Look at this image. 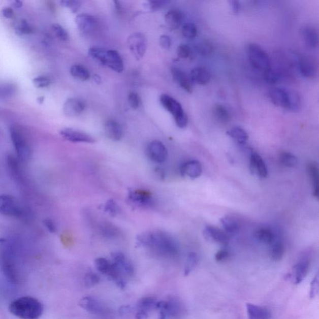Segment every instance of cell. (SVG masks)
Listing matches in <instances>:
<instances>
[{
    "mask_svg": "<svg viewBox=\"0 0 319 319\" xmlns=\"http://www.w3.org/2000/svg\"><path fill=\"white\" fill-rule=\"evenodd\" d=\"M140 246L152 247L160 254L173 258L178 254V248L173 239L164 232H145L137 238Z\"/></svg>",
    "mask_w": 319,
    "mask_h": 319,
    "instance_id": "6da1fadb",
    "label": "cell"
},
{
    "mask_svg": "<svg viewBox=\"0 0 319 319\" xmlns=\"http://www.w3.org/2000/svg\"><path fill=\"white\" fill-rule=\"evenodd\" d=\"M9 310L20 319H38L43 315L44 307L39 300L31 296H23L11 302Z\"/></svg>",
    "mask_w": 319,
    "mask_h": 319,
    "instance_id": "7a4b0ae2",
    "label": "cell"
},
{
    "mask_svg": "<svg viewBox=\"0 0 319 319\" xmlns=\"http://www.w3.org/2000/svg\"><path fill=\"white\" fill-rule=\"evenodd\" d=\"M88 53L92 59L106 66L115 72L118 73L123 72L124 65L122 57L117 51L112 49L93 47L89 49Z\"/></svg>",
    "mask_w": 319,
    "mask_h": 319,
    "instance_id": "3957f363",
    "label": "cell"
},
{
    "mask_svg": "<svg viewBox=\"0 0 319 319\" xmlns=\"http://www.w3.org/2000/svg\"><path fill=\"white\" fill-rule=\"evenodd\" d=\"M0 269L7 279L15 284L20 279V272L15 254L10 247H0Z\"/></svg>",
    "mask_w": 319,
    "mask_h": 319,
    "instance_id": "277c9868",
    "label": "cell"
},
{
    "mask_svg": "<svg viewBox=\"0 0 319 319\" xmlns=\"http://www.w3.org/2000/svg\"><path fill=\"white\" fill-rule=\"evenodd\" d=\"M10 134L19 161H27L31 156V148L26 135L16 126H11Z\"/></svg>",
    "mask_w": 319,
    "mask_h": 319,
    "instance_id": "5b68a950",
    "label": "cell"
},
{
    "mask_svg": "<svg viewBox=\"0 0 319 319\" xmlns=\"http://www.w3.org/2000/svg\"><path fill=\"white\" fill-rule=\"evenodd\" d=\"M247 55L250 64L255 70L263 73L271 68L268 53L257 44H249L247 48Z\"/></svg>",
    "mask_w": 319,
    "mask_h": 319,
    "instance_id": "8992f818",
    "label": "cell"
},
{
    "mask_svg": "<svg viewBox=\"0 0 319 319\" xmlns=\"http://www.w3.org/2000/svg\"><path fill=\"white\" fill-rule=\"evenodd\" d=\"M160 101L162 106L174 117L176 124L178 127H186L188 124V117L181 104L174 98L167 94H162L160 98Z\"/></svg>",
    "mask_w": 319,
    "mask_h": 319,
    "instance_id": "52a82bcc",
    "label": "cell"
},
{
    "mask_svg": "<svg viewBox=\"0 0 319 319\" xmlns=\"http://www.w3.org/2000/svg\"><path fill=\"white\" fill-rule=\"evenodd\" d=\"M95 266L101 273L105 275L109 279L114 280L121 290L125 288V280L114 263L106 258H99L95 260Z\"/></svg>",
    "mask_w": 319,
    "mask_h": 319,
    "instance_id": "ba28073f",
    "label": "cell"
},
{
    "mask_svg": "<svg viewBox=\"0 0 319 319\" xmlns=\"http://www.w3.org/2000/svg\"><path fill=\"white\" fill-rule=\"evenodd\" d=\"M0 214L18 218H24L26 214L15 198L8 195H0Z\"/></svg>",
    "mask_w": 319,
    "mask_h": 319,
    "instance_id": "9c48e42d",
    "label": "cell"
},
{
    "mask_svg": "<svg viewBox=\"0 0 319 319\" xmlns=\"http://www.w3.org/2000/svg\"><path fill=\"white\" fill-rule=\"evenodd\" d=\"M126 202L133 207L145 209L152 208L155 203L152 194L141 189H129Z\"/></svg>",
    "mask_w": 319,
    "mask_h": 319,
    "instance_id": "30bf717a",
    "label": "cell"
},
{
    "mask_svg": "<svg viewBox=\"0 0 319 319\" xmlns=\"http://www.w3.org/2000/svg\"><path fill=\"white\" fill-rule=\"evenodd\" d=\"M156 309L160 310L158 319L179 317L183 312L182 305L178 299L170 298L167 301H160L156 305Z\"/></svg>",
    "mask_w": 319,
    "mask_h": 319,
    "instance_id": "8fae6325",
    "label": "cell"
},
{
    "mask_svg": "<svg viewBox=\"0 0 319 319\" xmlns=\"http://www.w3.org/2000/svg\"><path fill=\"white\" fill-rule=\"evenodd\" d=\"M127 44L129 49L137 60L144 57L147 50V40L144 35L136 33L129 37Z\"/></svg>",
    "mask_w": 319,
    "mask_h": 319,
    "instance_id": "7c38bea8",
    "label": "cell"
},
{
    "mask_svg": "<svg viewBox=\"0 0 319 319\" xmlns=\"http://www.w3.org/2000/svg\"><path fill=\"white\" fill-rule=\"evenodd\" d=\"M147 153L148 158L157 164L163 163L168 156L166 147L159 140H153L148 145Z\"/></svg>",
    "mask_w": 319,
    "mask_h": 319,
    "instance_id": "4fadbf2b",
    "label": "cell"
},
{
    "mask_svg": "<svg viewBox=\"0 0 319 319\" xmlns=\"http://www.w3.org/2000/svg\"><path fill=\"white\" fill-rule=\"evenodd\" d=\"M268 95L274 105L290 110V90L273 87L269 90Z\"/></svg>",
    "mask_w": 319,
    "mask_h": 319,
    "instance_id": "5bb4252c",
    "label": "cell"
},
{
    "mask_svg": "<svg viewBox=\"0 0 319 319\" xmlns=\"http://www.w3.org/2000/svg\"><path fill=\"white\" fill-rule=\"evenodd\" d=\"M60 136L63 139L69 142L73 143H87V144H93L95 140L89 134L83 132L76 130L71 128L62 129L59 133Z\"/></svg>",
    "mask_w": 319,
    "mask_h": 319,
    "instance_id": "9a60e30c",
    "label": "cell"
},
{
    "mask_svg": "<svg viewBox=\"0 0 319 319\" xmlns=\"http://www.w3.org/2000/svg\"><path fill=\"white\" fill-rule=\"evenodd\" d=\"M298 65L300 73L305 78L312 79L317 75V66L311 57L306 56L300 57Z\"/></svg>",
    "mask_w": 319,
    "mask_h": 319,
    "instance_id": "2e32d148",
    "label": "cell"
},
{
    "mask_svg": "<svg viewBox=\"0 0 319 319\" xmlns=\"http://www.w3.org/2000/svg\"><path fill=\"white\" fill-rule=\"evenodd\" d=\"M249 170L252 174H257L261 178H266L268 174L265 161L254 151H252L250 156Z\"/></svg>",
    "mask_w": 319,
    "mask_h": 319,
    "instance_id": "e0dca14e",
    "label": "cell"
},
{
    "mask_svg": "<svg viewBox=\"0 0 319 319\" xmlns=\"http://www.w3.org/2000/svg\"><path fill=\"white\" fill-rule=\"evenodd\" d=\"M112 263L119 269L121 274L126 276H132L134 273L133 265L127 259L123 253L115 252L111 254Z\"/></svg>",
    "mask_w": 319,
    "mask_h": 319,
    "instance_id": "ac0fdd59",
    "label": "cell"
},
{
    "mask_svg": "<svg viewBox=\"0 0 319 319\" xmlns=\"http://www.w3.org/2000/svg\"><path fill=\"white\" fill-rule=\"evenodd\" d=\"M76 23L82 34H89L96 29L98 21L93 16L87 14H81L76 16Z\"/></svg>",
    "mask_w": 319,
    "mask_h": 319,
    "instance_id": "d6986e66",
    "label": "cell"
},
{
    "mask_svg": "<svg viewBox=\"0 0 319 319\" xmlns=\"http://www.w3.org/2000/svg\"><path fill=\"white\" fill-rule=\"evenodd\" d=\"M86 107L83 101L78 98H70L65 102L63 112L68 117H74L83 112Z\"/></svg>",
    "mask_w": 319,
    "mask_h": 319,
    "instance_id": "ffe728a7",
    "label": "cell"
},
{
    "mask_svg": "<svg viewBox=\"0 0 319 319\" xmlns=\"http://www.w3.org/2000/svg\"><path fill=\"white\" fill-rule=\"evenodd\" d=\"M181 175L187 176L192 179H196L202 173V166L198 161H189L185 162L181 167Z\"/></svg>",
    "mask_w": 319,
    "mask_h": 319,
    "instance_id": "44dd1931",
    "label": "cell"
},
{
    "mask_svg": "<svg viewBox=\"0 0 319 319\" xmlns=\"http://www.w3.org/2000/svg\"><path fill=\"white\" fill-rule=\"evenodd\" d=\"M301 35L304 43L310 48L315 49L318 45L317 30L312 26H305L301 29Z\"/></svg>",
    "mask_w": 319,
    "mask_h": 319,
    "instance_id": "7402d4cb",
    "label": "cell"
},
{
    "mask_svg": "<svg viewBox=\"0 0 319 319\" xmlns=\"http://www.w3.org/2000/svg\"><path fill=\"white\" fill-rule=\"evenodd\" d=\"M172 74L173 79L181 89L186 92L192 93L193 91L192 82L189 77L186 75L185 72L179 68H173L172 69Z\"/></svg>",
    "mask_w": 319,
    "mask_h": 319,
    "instance_id": "603a6c76",
    "label": "cell"
},
{
    "mask_svg": "<svg viewBox=\"0 0 319 319\" xmlns=\"http://www.w3.org/2000/svg\"><path fill=\"white\" fill-rule=\"evenodd\" d=\"M206 238L216 242V243L227 245L229 242V235L224 231L211 226L206 227L204 230Z\"/></svg>",
    "mask_w": 319,
    "mask_h": 319,
    "instance_id": "cb8c5ba5",
    "label": "cell"
},
{
    "mask_svg": "<svg viewBox=\"0 0 319 319\" xmlns=\"http://www.w3.org/2000/svg\"><path fill=\"white\" fill-rule=\"evenodd\" d=\"M310 262L307 259H302L294 267L292 276L294 284H299L302 282L309 270Z\"/></svg>",
    "mask_w": 319,
    "mask_h": 319,
    "instance_id": "d4e9b609",
    "label": "cell"
},
{
    "mask_svg": "<svg viewBox=\"0 0 319 319\" xmlns=\"http://www.w3.org/2000/svg\"><path fill=\"white\" fill-rule=\"evenodd\" d=\"M80 307L90 313L100 314L104 312V308L97 299L92 296H86L80 300Z\"/></svg>",
    "mask_w": 319,
    "mask_h": 319,
    "instance_id": "484cf974",
    "label": "cell"
},
{
    "mask_svg": "<svg viewBox=\"0 0 319 319\" xmlns=\"http://www.w3.org/2000/svg\"><path fill=\"white\" fill-rule=\"evenodd\" d=\"M211 74L206 69L202 67L195 68L192 70L189 76L192 83L206 85L210 82Z\"/></svg>",
    "mask_w": 319,
    "mask_h": 319,
    "instance_id": "4316f807",
    "label": "cell"
},
{
    "mask_svg": "<svg viewBox=\"0 0 319 319\" xmlns=\"http://www.w3.org/2000/svg\"><path fill=\"white\" fill-rule=\"evenodd\" d=\"M248 319H270L271 313L265 307L252 304H246Z\"/></svg>",
    "mask_w": 319,
    "mask_h": 319,
    "instance_id": "83f0119b",
    "label": "cell"
},
{
    "mask_svg": "<svg viewBox=\"0 0 319 319\" xmlns=\"http://www.w3.org/2000/svg\"><path fill=\"white\" fill-rule=\"evenodd\" d=\"M184 15L180 10H172L168 12L165 16V21L170 29L179 28L183 23Z\"/></svg>",
    "mask_w": 319,
    "mask_h": 319,
    "instance_id": "f1b7e54d",
    "label": "cell"
},
{
    "mask_svg": "<svg viewBox=\"0 0 319 319\" xmlns=\"http://www.w3.org/2000/svg\"><path fill=\"white\" fill-rule=\"evenodd\" d=\"M307 171L312 181L313 197L318 199L319 172L317 164L315 162H309L307 165Z\"/></svg>",
    "mask_w": 319,
    "mask_h": 319,
    "instance_id": "f546056e",
    "label": "cell"
},
{
    "mask_svg": "<svg viewBox=\"0 0 319 319\" xmlns=\"http://www.w3.org/2000/svg\"><path fill=\"white\" fill-rule=\"evenodd\" d=\"M105 132L107 137L114 141H119L122 138V128L119 123L114 120L107 121Z\"/></svg>",
    "mask_w": 319,
    "mask_h": 319,
    "instance_id": "4dcf8cb0",
    "label": "cell"
},
{
    "mask_svg": "<svg viewBox=\"0 0 319 319\" xmlns=\"http://www.w3.org/2000/svg\"><path fill=\"white\" fill-rule=\"evenodd\" d=\"M254 236L258 241L265 244H273L275 239L273 231L269 228H260L256 231Z\"/></svg>",
    "mask_w": 319,
    "mask_h": 319,
    "instance_id": "1f68e13d",
    "label": "cell"
},
{
    "mask_svg": "<svg viewBox=\"0 0 319 319\" xmlns=\"http://www.w3.org/2000/svg\"><path fill=\"white\" fill-rule=\"evenodd\" d=\"M227 134L228 136L236 140L240 145L245 144L249 139L248 134L246 131L239 126H235L230 129L227 131Z\"/></svg>",
    "mask_w": 319,
    "mask_h": 319,
    "instance_id": "d6a6232c",
    "label": "cell"
},
{
    "mask_svg": "<svg viewBox=\"0 0 319 319\" xmlns=\"http://www.w3.org/2000/svg\"><path fill=\"white\" fill-rule=\"evenodd\" d=\"M221 224L228 235H235L238 232L239 229L238 222L232 217L224 216L221 219Z\"/></svg>",
    "mask_w": 319,
    "mask_h": 319,
    "instance_id": "836d02e7",
    "label": "cell"
},
{
    "mask_svg": "<svg viewBox=\"0 0 319 319\" xmlns=\"http://www.w3.org/2000/svg\"><path fill=\"white\" fill-rule=\"evenodd\" d=\"M70 73L74 78L81 81H87L90 78V74L87 69L79 65L72 66L70 69Z\"/></svg>",
    "mask_w": 319,
    "mask_h": 319,
    "instance_id": "e575fe53",
    "label": "cell"
},
{
    "mask_svg": "<svg viewBox=\"0 0 319 319\" xmlns=\"http://www.w3.org/2000/svg\"><path fill=\"white\" fill-rule=\"evenodd\" d=\"M158 301L152 297H146L142 298L137 302V309L145 310L147 312L153 309H156Z\"/></svg>",
    "mask_w": 319,
    "mask_h": 319,
    "instance_id": "d590c367",
    "label": "cell"
},
{
    "mask_svg": "<svg viewBox=\"0 0 319 319\" xmlns=\"http://www.w3.org/2000/svg\"><path fill=\"white\" fill-rule=\"evenodd\" d=\"M213 114L217 120L222 123L229 122L231 115L228 110L221 104H217L213 107Z\"/></svg>",
    "mask_w": 319,
    "mask_h": 319,
    "instance_id": "8d00e7d4",
    "label": "cell"
},
{
    "mask_svg": "<svg viewBox=\"0 0 319 319\" xmlns=\"http://www.w3.org/2000/svg\"><path fill=\"white\" fill-rule=\"evenodd\" d=\"M199 258L195 252L189 253L187 257L185 269H184V275L188 276L194 270L199 264Z\"/></svg>",
    "mask_w": 319,
    "mask_h": 319,
    "instance_id": "74e56055",
    "label": "cell"
},
{
    "mask_svg": "<svg viewBox=\"0 0 319 319\" xmlns=\"http://www.w3.org/2000/svg\"><path fill=\"white\" fill-rule=\"evenodd\" d=\"M285 252V247L282 242L277 241L273 242L271 249V257L275 261H279L282 259Z\"/></svg>",
    "mask_w": 319,
    "mask_h": 319,
    "instance_id": "f35d334b",
    "label": "cell"
},
{
    "mask_svg": "<svg viewBox=\"0 0 319 319\" xmlns=\"http://www.w3.org/2000/svg\"><path fill=\"white\" fill-rule=\"evenodd\" d=\"M16 34L19 36L28 35L31 34L34 29L28 22L24 19L19 20L15 24Z\"/></svg>",
    "mask_w": 319,
    "mask_h": 319,
    "instance_id": "ab89813d",
    "label": "cell"
},
{
    "mask_svg": "<svg viewBox=\"0 0 319 319\" xmlns=\"http://www.w3.org/2000/svg\"><path fill=\"white\" fill-rule=\"evenodd\" d=\"M279 161L283 166L287 167H294L298 165V160L293 154L288 152H282L279 156Z\"/></svg>",
    "mask_w": 319,
    "mask_h": 319,
    "instance_id": "60d3db41",
    "label": "cell"
},
{
    "mask_svg": "<svg viewBox=\"0 0 319 319\" xmlns=\"http://www.w3.org/2000/svg\"><path fill=\"white\" fill-rule=\"evenodd\" d=\"M182 35L188 40H193L197 35V28L194 23H187L182 27Z\"/></svg>",
    "mask_w": 319,
    "mask_h": 319,
    "instance_id": "b9f144b4",
    "label": "cell"
},
{
    "mask_svg": "<svg viewBox=\"0 0 319 319\" xmlns=\"http://www.w3.org/2000/svg\"><path fill=\"white\" fill-rule=\"evenodd\" d=\"M52 30L56 37L60 41H67L70 40V35L67 29H65L59 24H53L51 26Z\"/></svg>",
    "mask_w": 319,
    "mask_h": 319,
    "instance_id": "7bdbcfd3",
    "label": "cell"
},
{
    "mask_svg": "<svg viewBox=\"0 0 319 319\" xmlns=\"http://www.w3.org/2000/svg\"><path fill=\"white\" fill-rule=\"evenodd\" d=\"M104 211L112 216H116L120 213V208L114 200L107 201L104 206Z\"/></svg>",
    "mask_w": 319,
    "mask_h": 319,
    "instance_id": "ee69618b",
    "label": "cell"
},
{
    "mask_svg": "<svg viewBox=\"0 0 319 319\" xmlns=\"http://www.w3.org/2000/svg\"><path fill=\"white\" fill-rule=\"evenodd\" d=\"M264 78L269 84H276L279 79V75L276 71L271 68L268 69L263 73Z\"/></svg>",
    "mask_w": 319,
    "mask_h": 319,
    "instance_id": "f6af8a7d",
    "label": "cell"
},
{
    "mask_svg": "<svg viewBox=\"0 0 319 319\" xmlns=\"http://www.w3.org/2000/svg\"><path fill=\"white\" fill-rule=\"evenodd\" d=\"M101 280V277L99 275L93 272L88 273L84 277L85 284L87 288H92L93 286L99 284Z\"/></svg>",
    "mask_w": 319,
    "mask_h": 319,
    "instance_id": "bcb514c9",
    "label": "cell"
},
{
    "mask_svg": "<svg viewBox=\"0 0 319 319\" xmlns=\"http://www.w3.org/2000/svg\"><path fill=\"white\" fill-rule=\"evenodd\" d=\"M51 79L45 76H37L33 79L34 86L39 89L48 87L51 84Z\"/></svg>",
    "mask_w": 319,
    "mask_h": 319,
    "instance_id": "7dc6e473",
    "label": "cell"
},
{
    "mask_svg": "<svg viewBox=\"0 0 319 319\" xmlns=\"http://www.w3.org/2000/svg\"><path fill=\"white\" fill-rule=\"evenodd\" d=\"M197 51L202 56H208L213 51V46L208 41H202L198 46Z\"/></svg>",
    "mask_w": 319,
    "mask_h": 319,
    "instance_id": "c3c4849f",
    "label": "cell"
},
{
    "mask_svg": "<svg viewBox=\"0 0 319 319\" xmlns=\"http://www.w3.org/2000/svg\"><path fill=\"white\" fill-rule=\"evenodd\" d=\"M60 4L62 5V6L69 8L71 12L73 13L78 12L80 7L81 6V3L79 1L64 0V1H60Z\"/></svg>",
    "mask_w": 319,
    "mask_h": 319,
    "instance_id": "681fc988",
    "label": "cell"
},
{
    "mask_svg": "<svg viewBox=\"0 0 319 319\" xmlns=\"http://www.w3.org/2000/svg\"><path fill=\"white\" fill-rule=\"evenodd\" d=\"M168 4L169 2L167 1H150L145 4V7L151 11H156L166 6Z\"/></svg>",
    "mask_w": 319,
    "mask_h": 319,
    "instance_id": "f907efd6",
    "label": "cell"
},
{
    "mask_svg": "<svg viewBox=\"0 0 319 319\" xmlns=\"http://www.w3.org/2000/svg\"><path fill=\"white\" fill-rule=\"evenodd\" d=\"M178 56L181 59H186L191 54V49L189 46L182 44L178 47L177 49Z\"/></svg>",
    "mask_w": 319,
    "mask_h": 319,
    "instance_id": "816d5d0a",
    "label": "cell"
},
{
    "mask_svg": "<svg viewBox=\"0 0 319 319\" xmlns=\"http://www.w3.org/2000/svg\"><path fill=\"white\" fill-rule=\"evenodd\" d=\"M318 275L313 277L312 280L311 284H310V298H315L316 296L318 295Z\"/></svg>",
    "mask_w": 319,
    "mask_h": 319,
    "instance_id": "f5cc1de1",
    "label": "cell"
},
{
    "mask_svg": "<svg viewBox=\"0 0 319 319\" xmlns=\"http://www.w3.org/2000/svg\"><path fill=\"white\" fill-rule=\"evenodd\" d=\"M129 105L134 109H137L140 106V98L136 92H131L128 96Z\"/></svg>",
    "mask_w": 319,
    "mask_h": 319,
    "instance_id": "db71d44e",
    "label": "cell"
},
{
    "mask_svg": "<svg viewBox=\"0 0 319 319\" xmlns=\"http://www.w3.org/2000/svg\"><path fill=\"white\" fill-rule=\"evenodd\" d=\"M229 257V251H228L227 249H222L216 252L214 258H215V260L217 262H222V261H224L225 260L228 259Z\"/></svg>",
    "mask_w": 319,
    "mask_h": 319,
    "instance_id": "11a10c76",
    "label": "cell"
},
{
    "mask_svg": "<svg viewBox=\"0 0 319 319\" xmlns=\"http://www.w3.org/2000/svg\"><path fill=\"white\" fill-rule=\"evenodd\" d=\"M159 42L160 45L162 46V48L166 49V50L169 49L170 47H171V40L167 35L161 36V38H160Z\"/></svg>",
    "mask_w": 319,
    "mask_h": 319,
    "instance_id": "9f6ffc18",
    "label": "cell"
},
{
    "mask_svg": "<svg viewBox=\"0 0 319 319\" xmlns=\"http://www.w3.org/2000/svg\"><path fill=\"white\" fill-rule=\"evenodd\" d=\"M43 224L49 232L51 233L57 232V226L53 220L49 218L45 219L43 221Z\"/></svg>",
    "mask_w": 319,
    "mask_h": 319,
    "instance_id": "6f0895ef",
    "label": "cell"
},
{
    "mask_svg": "<svg viewBox=\"0 0 319 319\" xmlns=\"http://www.w3.org/2000/svg\"><path fill=\"white\" fill-rule=\"evenodd\" d=\"M2 15L4 17L7 19H13L15 17V12L12 8L11 7H5L3 8L2 11Z\"/></svg>",
    "mask_w": 319,
    "mask_h": 319,
    "instance_id": "680465c9",
    "label": "cell"
},
{
    "mask_svg": "<svg viewBox=\"0 0 319 319\" xmlns=\"http://www.w3.org/2000/svg\"><path fill=\"white\" fill-rule=\"evenodd\" d=\"M230 4L234 13L237 14L240 10V4L238 1H230Z\"/></svg>",
    "mask_w": 319,
    "mask_h": 319,
    "instance_id": "91938a15",
    "label": "cell"
},
{
    "mask_svg": "<svg viewBox=\"0 0 319 319\" xmlns=\"http://www.w3.org/2000/svg\"><path fill=\"white\" fill-rule=\"evenodd\" d=\"M148 317V312L145 310L138 309L136 313V319H147Z\"/></svg>",
    "mask_w": 319,
    "mask_h": 319,
    "instance_id": "94428289",
    "label": "cell"
},
{
    "mask_svg": "<svg viewBox=\"0 0 319 319\" xmlns=\"http://www.w3.org/2000/svg\"><path fill=\"white\" fill-rule=\"evenodd\" d=\"M11 4H12L13 7L16 9H20L23 7V2L20 1V0H15V1L12 2Z\"/></svg>",
    "mask_w": 319,
    "mask_h": 319,
    "instance_id": "6125c7cd",
    "label": "cell"
},
{
    "mask_svg": "<svg viewBox=\"0 0 319 319\" xmlns=\"http://www.w3.org/2000/svg\"><path fill=\"white\" fill-rule=\"evenodd\" d=\"M131 311V308L130 306H123L119 309V313L121 314H126Z\"/></svg>",
    "mask_w": 319,
    "mask_h": 319,
    "instance_id": "be15d7a7",
    "label": "cell"
},
{
    "mask_svg": "<svg viewBox=\"0 0 319 319\" xmlns=\"http://www.w3.org/2000/svg\"><path fill=\"white\" fill-rule=\"evenodd\" d=\"M45 101V97L44 96H40L37 98V102L38 104H42Z\"/></svg>",
    "mask_w": 319,
    "mask_h": 319,
    "instance_id": "e7e4bbea",
    "label": "cell"
}]
</instances>
